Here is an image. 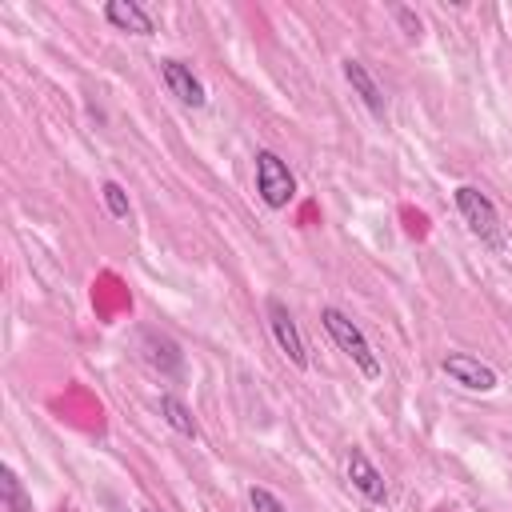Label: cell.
Segmentation results:
<instances>
[{
	"mask_svg": "<svg viewBox=\"0 0 512 512\" xmlns=\"http://www.w3.org/2000/svg\"><path fill=\"white\" fill-rule=\"evenodd\" d=\"M456 212H460V220L468 224V232L480 240V244H488L492 252H504V224H500V212H496V204L488 200V192H480L476 184H460L456 192Z\"/></svg>",
	"mask_w": 512,
	"mask_h": 512,
	"instance_id": "cell-1",
	"label": "cell"
},
{
	"mask_svg": "<svg viewBox=\"0 0 512 512\" xmlns=\"http://www.w3.org/2000/svg\"><path fill=\"white\" fill-rule=\"evenodd\" d=\"M320 324H324V332L332 336V344L368 376V380H376L380 376V360H376V352H372V344H368V336L360 332V324L348 316V312H340V308H320Z\"/></svg>",
	"mask_w": 512,
	"mask_h": 512,
	"instance_id": "cell-2",
	"label": "cell"
},
{
	"mask_svg": "<svg viewBox=\"0 0 512 512\" xmlns=\"http://www.w3.org/2000/svg\"><path fill=\"white\" fill-rule=\"evenodd\" d=\"M252 160H256V192H260V200L268 208H288L296 200V176L284 164V156L272 152V148H260Z\"/></svg>",
	"mask_w": 512,
	"mask_h": 512,
	"instance_id": "cell-3",
	"label": "cell"
},
{
	"mask_svg": "<svg viewBox=\"0 0 512 512\" xmlns=\"http://www.w3.org/2000/svg\"><path fill=\"white\" fill-rule=\"evenodd\" d=\"M264 312H268V328H272V340H276V348L288 356V364L292 368H308V344H304V336H300V324H296V316L288 312V304L280 300V296H268L264 300Z\"/></svg>",
	"mask_w": 512,
	"mask_h": 512,
	"instance_id": "cell-4",
	"label": "cell"
},
{
	"mask_svg": "<svg viewBox=\"0 0 512 512\" xmlns=\"http://www.w3.org/2000/svg\"><path fill=\"white\" fill-rule=\"evenodd\" d=\"M440 372H444L452 384L468 388V392H492V388H496V368H488L484 360H476V356H468V352H444V356H440Z\"/></svg>",
	"mask_w": 512,
	"mask_h": 512,
	"instance_id": "cell-5",
	"label": "cell"
},
{
	"mask_svg": "<svg viewBox=\"0 0 512 512\" xmlns=\"http://www.w3.org/2000/svg\"><path fill=\"white\" fill-rule=\"evenodd\" d=\"M140 352H144V360H148L160 376H168V380H176V376L184 372V352H180V344H176L168 332L144 328V332H140Z\"/></svg>",
	"mask_w": 512,
	"mask_h": 512,
	"instance_id": "cell-6",
	"label": "cell"
},
{
	"mask_svg": "<svg viewBox=\"0 0 512 512\" xmlns=\"http://www.w3.org/2000/svg\"><path fill=\"white\" fill-rule=\"evenodd\" d=\"M344 468H348L352 488H356L364 500H372V504H384V500H388V480H384V472L364 456V448H348Z\"/></svg>",
	"mask_w": 512,
	"mask_h": 512,
	"instance_id": "cell-7",
	"label": "cell"
},
{
	"mask_svg": "<svg viewBox=\"0 0 512 512\" xmlns=\"http://www.w3.org/2000/svg\"><path fill=\"white\" fill-rule=\"evenodd\" d=\"M160 80H164V88H168L180 104H188V108H204V104H208L200 76H196L184 60H160Z\"/></svg>",
	"mask_w": 512,
	"mask_h": 512,
	"instance_id": "cell-8",
	"label": "cell"
},
{
	"mask_svg": "<svg viewBox=\"0 0 512 512\" xmlns=\"http://www.w3.org/2000/svg\"><path fill=\"white\" fill-rule=\"evenodd\" d=\"M344 80L352 84V92L364 100V108L376 116V120H384V112H388V104H384V88L376 84V76L368 72V64L364 60H356V56H344Z\"/></svg>",
	"mask_w": 512,
	"mask_h": 512,
	"instance_id": "cell-9",
	"label": "cell"
},
{
	"mask_svg": "<svg viewBox=\"0 0 512 512\" xmlns=\"http://www.w3.org/2000/svg\"><path fill=\"white\" fill-rule=\"evenodd\" d=\"M104 20L120 32H136V36H152V16L136 4V0H108L104 4Z\"/></svg>",
	"mask_w": 512,
	"mask_h": 512,
	"instance_id": "cell-10",
	"label": "cell"
},
{
	"mask_svg": "<svg viewBox=\"0 0 512 512\" xmlns=\"http://www.w3.org/2000/svg\"><path fill=\"white\" fill-rule=\"evenodd\" d=\"M160 416L180 432V436H188V440H196L200 436V424H196V416H192V408L180 400V396H172V392H164L160 396Z\"/></svg>",
	"mask_w": 512,
	"mask_h": 512,
	"instance_id": "cell-11",
	"label": "cell"
},
{
	"mask_svg": "<svg viewBox=\"0 0 512 512\" xmlns=\"http://www.w3.org/2000/svg\"><path fill=\"white\" fill-rule=\"evenodd\" d=\"M0 496H4V512H32V496L24 492L20 476L8 464L0 468Z\"/></svg>",
	"mask_w": 512,
	"mask_h": 512,
	"instance_id": "cell-12",
	"label": "cell"
},
{
	"mask_svg": "<svg viewBox=\"0 0 512 512\" xmlns=\"http://www.w3.org/2000/svg\"><path fill=\"white\" fill-rule=\"evenodd\" d=\"M100 196H104V208L112 220H128L132 216V204H128V192L116 184V180H104L100 184Z\"/></svg>",
	"mask_w": 512,
	"mask_h": 512,
	"instance_id": "cell-13",
	"label": "cell"
},
{
	"mask_svg": "<svg viewBox=\"0 0 512 512\" xmlns=\"http://www.w3.org/2000/svg\"><path fill=\"white\" fill-rule=\"evenodd\" d=\"M248 500H252V512H288V504H284L276 492L260 488V484H252V488H248Z\"/></svg>",
	"mask_w": 512,
	"mask_h": 512,
	"instance_id": "cell-14",
	"label": "cell"
},
{
	"mask_svg": "<svg viewBox=\"0 0 512 512\" xmlns=\"http://www.w3.org/2000/svg\"><path fill=\"white\" fill-rule=\"evenodd\" d=\"M392 16L400 20V28H404V36H408V40H420V32H424V24H420V16H416L412 8H404V4H396V8H392Z\"/></svg>",
	"mask_w": 512,
	"mask_h": 512,
	"instance_id": "cell-15",
	"label": "cell"
},
{
	"mask_svg": "<svg viewBox=\"0 0 512 512\" xmlns=\"http://www.w3.org/2000/svg\"><path fill=\"white\" fill-rule=\"evenodd\" d=\"M144 512H156V508H144Z\"/></svg>",
	"mask_w": 512,
	"mask_h": 512,
	"instance_id": "cell-16",
	"label": "cell"
}]
</instances>
